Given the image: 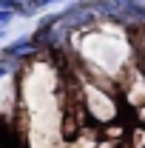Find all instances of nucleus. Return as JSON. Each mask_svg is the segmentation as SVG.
Listing matches in <instances>:
<instances>
[{"instance_id": "3", "label": "nucleus", "mask_w": 145, "mask_h": 148, "mask_svg": "<svg viewBox=\"0 0 145 148\" xmlns=\"http://www.w3.org/2000/svg\"><path fill=\"white\" fill-rule=\"evenodd\" d=\"M14 17H17L14 12H0V29H6V26H9V23H12Z\"/></svg>"}, {"instance_id": "2", "label": "nucleus", "mask_w": 145, "mask_h": 148, "mask_svg": "<svg viewBox=\"0 0 145 148\" xmlns=\"http://www.w3.org/2000/svg\"><path fill=\"white\" fill-rule=\"evenodd\" d=\"M37 51H40V46H37L31 37H17L9 46H3L0 57H6V60H26V57H34Z\"/></svg>"}, {"instance_id": "1", "label": "nucleus", "mask_w": 145, "mask_h": 148, "mask_svg": "<svg viewBox=\"0 0 145 148\" xmlns=\"http://www.w3.org/2000/svg\"><path fill=\"white\" fill-rule=\"evenodd\" d=\"M60 20L68 32H85L97 23V12L88 6V0L85 3H71L66 12H60Z\"/></svg>"}, {"instance_id": "4", "label": "nucleus", "mask_w": 145, "mask_h": 148, "mask_svg": "<svg viewBox=\"0 0 145 148\" xmlns=\"http://www.w3.org/2000/svg\"><path fill=\"white\" fill-rule=\"evenodd\" d=\"M31 3H34L37 9H40V12H43V9H49V6H51V0H31Z\"/></svg>"}, {"instance_id": "5", "label": "nucleus", "mask_w": 145, "mask_h": 148, "mask_svg": "<svg viewBox=\"0 0 145 148\" xmlns=\"http://www.w3.org/2000/svg\"><path fill=\"white\" fill-rule=\"evenodd\" d=\"M131 6H134V9H140V12L145 14V0H131Z\"/></svg>"}]
</instances>
